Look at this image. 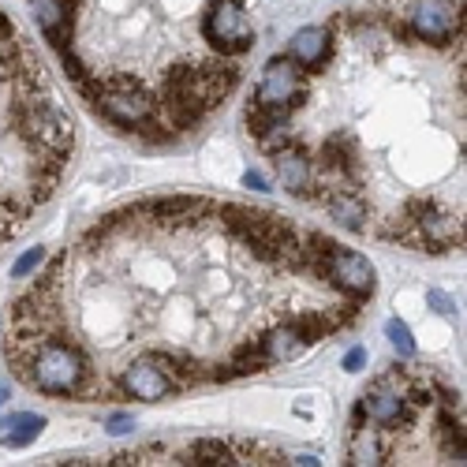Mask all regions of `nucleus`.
Segmentation results:
<instances>
[{
	"label": "nucleus",
	"mask_w": 467,
	"mask_h": 467,
	"mask_svg": "<svg viewBox=\"0 0 467 467\" xmlns=\"http://www.w3.org/2000/svg\"><path fill=\"white\" fill-rule=\"evenodd\" d=\"M363 363H366V352L363 348H352V352L344 356V371H363Z\"/></svg>",
	"instance_id": "a878e982"
},
{
	"label": "nucleus",
	"mask_w": 467,
	"mask_h": 467,
	"mask_svg": "<svg viewBox=\"0 0 467 467\" xmlns=\"http://www.w3.org/2000/svg\"><path fill=\"white\" fill-rule=\"evenodd\" d=\"M206 37L221 56H236L255 45V30L247 27L243 0H213L206 15Z\"/></svg>",
	"instance_id": "20e7f679"
},
{
	"label": "nucleus",
	"mask_w": 467,
	"mask_h": 467,
	"mask_svg": "<svg viewBox=\"0 0 467 467\" xmlns=\"http://www.w3.org/2000/svg\"><path fill=\"white\" fill-rule=\"evenodd\" d=\"M288 56L299 68H318L329 56V30L325 27H303L296 37L288 42Z\"/></svg>",
	"instance_id": "4468645a"
},
{
	"label": "nucleus",
	"mask_w": 467,
	"mask_h": 467,
	"mask_svg": "<svg viewBox=\"0 0 467 467\" xmlns=\"http://www.w3.org/2000/svg\"><path fill=\"white\" fill-rule=\"evenodd\" d=\"M262 344V352H266V359L269 363H288V359H296V356H303L307 348H310V340H307V333L296 325V322H284V325H277L274 333H266V340H258Z\"/></svg>",
	"instance_id": "ddd939ff"
},
{
	"label": "nucleus",
	"mask_w": 467,
	"mask_h": 467,
	"mask_svg": "<svg viewBox=\"0 0 467 467\" xmlns=\"http://www.w3.org/2000/svg\"><path fill=\"white\" fill-rule=\"evenodd\" d=\"M412 30L422 42H449V37L463 27V15L456 12L453 0H419L412 8Z\"/></svg>",
	"instance_id": "0eeeda50"
},
{
	"label": "nucleus",
	"mask_w": 467,
	"mask_h": 467,
	"mask_svg": "<svg viewBox=\"0 0 467 467\" xmlns=\"http://www.w3.org/2000/svg\"><path fill=\"white\" fill-rule=\"evenodd\" d=\"M42 266H45V247L37 243V247L23 250V255L15 258V266H12V277H15V281H23V277H30L34 269H42Z\"/></svg>",
	"instance_id": "4be33fe9"
},
{
	"label": "nucleus",
	"mask_w": 467,
	"mask_h": 467,
	"mask_svg": "<svg viewBox=\"0 0 467 467\" xmlns=\"http://www.w3.org/2000/svg\"><path fill=\"white\" fill-rule=\"evenodd\" d=\"M187 463H236V456H232L225 441H199L187 453Z\"/></svg>",
	"instance_id": "aec40b11"
},
{
	"label": "nucleus",
	"mask_w": 467,
	"mask_h": 467,
	"mask_svg": "<svg viewBox=\"0 0 467 467\" xmlns=\"http://www.w3.org/2000/svg\"><path fill=\"white\" fill-rule=\"evenodd\" d=\"M318 274L329 281V284H337L340 291H348V296H374V288H378V274H374V266L366 262L359 250H348V247H329V255L322 262Z\"/></svg>",
	"instance_id": "39448f33"
},
{
	"label": "nucleus",
	"mask_w": 467,
	"mask_h": 467,
	"mask_svg": "<svg viewBox=\"0 0 467 467\" xmlns=\"http://www.w3.org/2000/svg\"><path fill=\"white\" fill-rule=\"evenodd\" d=\"M385 460V449H381V434L374 426H359L352 434V463L366 467V463H381Z\"/></svg>",
	"instance_id": "a211bd4d"
},
{
	"label": "nucleus",
	"mask_w": 467,
	"mask_h": 467,
	"mask_svg": "<svg viewBox=\"0 0 467 467\" xmlns=\"http://www.w3.org/2000/svg\"><path fill=\"white\" fill-rule=\"evenodd\" d=\"M236 83H240V68H232V64H206V68H194L191 90H194V97H199L206 109H213L217 102H225L232 90H236Z\"/></svg>",
	"instance_id": "9b49d317"
},
{
	"label": "nucleus",
	"mask_w": 467,
	"mask_h": 467,
	"mask_svg": "<svg viewBox=\"0 0 467 467\" xmlns=\"http://www.w3.org/2000/svg\"><path fill=\"white\" fill-rule=\"evenodd\" d=\"M34 23L42 27V34L56 49H68V34H71V4L61 0H34Z\"/></svg>",
	"instance_id": "f8f14e48"
},
{
	"label": "nucleus",
	"mask_w": 467,
	"mask_h": 467,
	"mask_svg": "<svg viewBox=\"0 0 467 467\" xmlns=\"http://www.w3.org/2000/svg\"><path fill=\"white\" fill-rule=\"evenodd\" d=\"M105 430H109V434H131V430H135V419H131L127 412H116V415H109Z\"/></svg>",
	"instance_id": "5701e85b"
},
{
	"label": "nucleus",
	"mask_w": 467,
	"mask_h": 467,
	"mask_svg": "<svg viewBox=\"0 0 467 467\" xmlns=\"http://www.w3.org/2000/svg\"><path fill=\"white\" fill-rule=\"evenodd\" d=\"M404 415H407V393L389 381H378L359 400V419H371L374 426H400Z\"/></svg>",
	"instance_id": "1a4fd4ad"
},
{
	"label": "nucleus",
	"mask_w": 467,
	"mask_h": 467,
	"mask_svg": "<svg viewBox=\"0 0 467 467\" xmlns=\"http://www.w3.org/2000/svg\"><path fill=\"white\" fill-rule=\"evenodd\" d=\"M385 337L393 340V348H397L400 359H412V356H415V337H412V329H407L400 318H389V322H385Z\"/></svg>",
	"instance_id": "412c9836"
},
{
	"label": "nucleus",
	"mask_w": 467,
	"mask_h": 467,
	"mask_svg": "<svg viewBox=\"0 0 467 467\" xmlns=\"http://www.w3.org/2000/svg\"><path fill=\"white\" fill-rule=\"evenodd\" d=\"M19 127H23V139L37 143L45 153H53V158H64V153L71 150V124H68V116L42 102V97H27L23 105H19Z\"/></svg>",
	"instance_id": "f03ea898"
},
{
	"label": "nucleus",
	"mask_w": 467,
	"mask_h": 467,
	"mask_svg": "<svg viewBox=\"0 0 467 467\" xmlns=\"http://www.w3.org/2000/svg\"><path fill=\"white\" fill-rule=\"evenodd\" d=\"M426 299H430V307L438 310V315H453V299L445 296V291H430V296H426Z\"/></svg>",
	"instance_id": "393cba45"
},
{
	"label": "nucleus",
	"mask_w": 467,
	"mask_h": 467,
	"mask_svg": "<svg viewBox=\"0 0 467 467\" xmlns=\"http://www.w3.org/2000/svg\"><path fill=\"white\" fill-rule=\"evenodd\" d=\"M329 213H333V221L348 232H363L366 228V202L359 199L356 191H340L333 187V194H329Z\"/></svg>",
	"instance_id": "2eb2a0df"
},
{
	"label": "nucleus",
	"mask_w": 467,
	"mask_h": 467,
	"mask_svg": "<svg viewBox=\"0 0 467 467\" xmlns=\"http://www.w3.org/2000/svg\"><path fill=\"white\" fill-rule=\"evenodd\" d=\"M94 105L102 109L112 124L120 127H143L153 116V97L135 83V79H109L97 86Z\"/></svg>",
	"instance_id": "7ed1b4c3"
},
{
	"label": "nucleus",
	"mask_w": 467,
	"mask_h": 467,
	"mask_svg": "<svg viewBox=\"0 0 467 467\" xmlns=\"http://www.w3.org/2000/svg\"><path fill=\"white\" fill-rule=\"evenodd\" d=\"M202 209H209V202L194 199V194H172V199L150 202V213L158 221H191L194 213H202Z\"/></svg>",
	"instance_id": "f3484780"
},
{
	"label": "nucleus",
	"mask_w": 467,
	"mask_h": 467,
	"mask_svg": "<svg viewBox=\"0 0 467 467\" xmlns=\"http://www.w3.org/2000/svg\"><path fill=\"white\" fill-rule=\"evenodd\" d=\"M30 348L19 352L15 363L23 366V378L42 389V393L53 397H68V393H79L83 381L90 378L86 371V359L79 348L61 344V340H49V337H23Z\"/></svg>",
	"instance_id": "f257e3e1"
},
{
	"label": "nucleus",
	"mask_w": 467,
	"mask_h": 467,
	"mask_svg": "<svg viewBox=\"0 0 467 467\" xmlns=\"http://www.w3.org/2000/svg\"><path fill=\"white\" fill-rule=\"evenodd\" d=\"M61 53H64V68H68V75H71V79L86 83V71H83V64H79V56H75V53H68V49H61Z\"/></svg>",
	"instance_id": "b1692460"
},
{
	"label": "nucleus",
	"mask_w": 467,
	"mask_h": 467,
	"mask_svg": "<svg viewBox=\"0 0 467 467\" xmlns=\"http://www.w3.org/2000/svg\"><path fill=\"white\" fill-rule=\"evenodd\" d=\"M243 184H247L250 191H269V184H266V176H262V172H247V176H243Z\"/></svg>",
	"instance_id": "bb28decb"
},
{
	"label": "nucleus",
	"mask_w": 467,
	"mask_h": 467,
	"mask_svg": "<svg viewBox=\"0 0 467 467\" xmlns=\"http://www.w3.org/2000/svg\"><path fill=\"white\" fill-rule=\"evenodd\" d=\"M124 389L135 400H161L176 389V381L168 378V371L161 366L158 356H143L124 371Z\"/></svg>",
	"instance_id": "6e6552de"
},
{
	"label": "nucleus",
	"mask_w": 467,
	"mask_h": 467,
	"mask_svg": "<svg viewBox=\"0 0 467 467\" xmlns=\"http://www.w3.org/2000/svg\"><path fill=\"white\" fill-rule=\"evenodd\" d=\"M274 172H277V180L284 191H291L296 199H310V194H318V184H315V165H310L307 153L299 150H277L274 153Z\"/></svg>",
	"instance_id": "9d476101"
},
{
	"label": "nucleus",
	"mask_w": 467,
	"mask_h": 467,
	"mask_svg": "<svg viewBox=\"0 0 467 467\" xmlns=\"http://www.w3.org/2000/svg\"><path fill=\"white\" fill-rule=\"evenodd\" d=\"M284 124H288V112H281V109H266V105H250L247 109V131L255 135L258 143L266 139L269 131H277Z\"/></svg>",
	"instance_id": "6ab92c4d"
},
{
	"label": "nucleus",
	"mask_w": 467,
	"mask_h": 467,
	"mask_svg": "<svg viewBox=\"0 0 467 467\" xmlns=\"http://www.w3.org/2000/svg\"><path fill=\"white\" fill-rule=\"evenodd\" d=\"M291 463H299V467H307V463H310V467H315V463H318V456H307V453H303V456H296Z\"/></svg>",
	"instance_id": "cd10ccee"
},
{
	"label": "nucleus",
	"mask_w": 467,
	"mask_h": 467,
	"mask_svg": "<svg viewBox=\"0 0 467 467\" xmlns=\"http://www.w3.org/2000/svg\"><path fill=\"white\" fill-rule=\"evenodd\" d=\"M299 97H303V68L291 61V56H277V61H269L266 71H262L255 105L288 112L291 105H299Z\"/></svg>",
	"instance_id": "423d86ee"
},
{
	"label": "nucleus",
	"mask_w": 467,
	"mask_h": 467,
	"mask_svg": "<svg viewBox=\"0 0 467 467\" xmlns=\"http://www.w3.org/2000/svg\"><path fill=\"white\" fill-rule=\"evenodd\" d=\"M4 400H8V385H4V381H0V404H4Z\"/></svg>",
	"instance_id": "c85d7f7f"
},
{
	"label": "nucleus",
	"mask_w": 467,
	"mask_h": 467,
	"mask_svg": "<svg viewBox=\"0 0 467 467\" xmlns=\"http://www.w3.org/2000/svg\"><path fill=\"white\" fill-rule=\"evenodd\" d=\"M42 430H45V419H42V415H34V412H15L12 419L0 422V441L12 445V449H23V445H30Z\"/></svg>",
	"instance_id": "dca6fc26"
}]
</instances>
